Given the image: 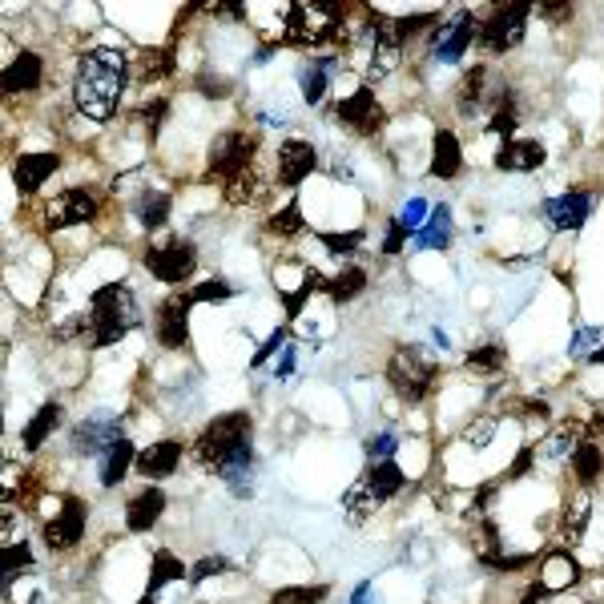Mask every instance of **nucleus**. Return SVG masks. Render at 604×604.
Masks as SVG:
<instances>
[{
	"instance_id": "obj_44",
	"label": "nucleus",
	"mask_w": 604,
	"mask_h": 604,
	"mask_svg": "<svg viewBox=\"0 0 604 604\" xmlns=\"http://www.w3.org/2000/svg\"><path fill=\"white\" fill-rule=\"evenodd\" d=\"M576 439H580V423H564V427H560V431L548 439V447H544V451H548L552 460L572 456V451H576Z\"/></svg>"
},
{
	"instance_id": "obj_14",
	"label": "nucleus",
	"mask_w": 604,
	"mask_h": 604,
	"mask_svg": "<svg viewBox=\"0 0 604 604\" xmlns=\"http://www.w3.org/2000/svg\"><path fill=\"white\" fill-rule=\"evenodd\" d=\"M97 210H101V202H97L89 190L73 186V190L57 194V198L45 206V218H49V230H73V226L93 222V218H97Z\"/></svg>"
},
{
	"instance_id": "obj_51",
	"label": "nucleus",
	"mask_w": 604,
	"mask_h": 604,
	"mask_svg": "<svg viewBox=\"0 0 604 604\" xmlns=\"http://www.w3.org/2000/svg\"><path fill=\"white\" fill-rule=\"evenodd\" d=\"M278 347H286V331H282V327H278V331H274V335H270V339H266V343H262V347L254 351L250 367H262V363H266V359H270V355H274Z\"/></svg>"
},
{
	"instance_id": "obj_19",
	"label": "nucleus",
	"mask_w": 604,
	"mask_h": 604,
	"mask_svg": "<svg viewBox=\"0 0 604 604\" xmlns=\"http://www.w3.org/2000/svg\"><path fill=\"white\" fill-rule=\"evenodd\" d=\"M41 81H45V61H41V53H33V49L17 53V57L5 65V73H0V89H5L9 97H17V93H37Z\"/></svg>"
},
{
	"instance_id": "obj_31",
	"label": "nucleus",
	"mask_w": 604,
	"mask_h": 604,
	"mask_svg": "<svg viewBox=\"0 0 604 604\" xmlns=\"http://www.w3.org/2000/svg\"><path fill=\"white\" fill-rule=\"evenodd\" d=\"M258 194H262V174H258V166H250V170L226 178V186H222V198H226L230 206H250V202H258Z\"/></svg>"
},
{
	"instance_id": "obj_30",
	"label": "nucleus",
	"mask_w": 604,
	"mask_h": 604,
	"mask_svg": "<svg viewBox=\"0 0 604 604\" xmlns=\"http://www.w3.org/2000/svg\"><path fill=\"white\" fill-rule=\"evenodd\" d=\"M451 242V206H431L427 226L415 234V250H443Z\"/></svg>"
},
{
	"instance_id": "obj_43",
	"label": "nucleus",
	"mask_w": 604,
	"mask_h": 604,
	"mask_svg": "<svg viewBox=\"0 0 604 604\" xmlns=\"http://www.w3.org/2000/svg\"><path fill=\"white\" fill-rule=\"evenodd\" d=\"M427 218H431V206H427L423 198H411V202H407V206L395 214V222H399V226H403L411 238H415V234L427 226Z\"/></svg>"
},
{
	"instance_id": "obj_41",
	"label": "nucleus",
	"mask_w": 604,
	"mask_h": 604,
	"mask_svg": "<svg viewBox=\"0 0 604 604\" xmlns=\"http://www.w3.org/2000/svg\"><path fill=\"white\" fill-rule=\"evenodd\" d=\"M504 359H508V347H504V343H484V347H476L464 363H468L472 371H500Z\"/></svg>"
},
{
	"instance_id": "obj_15",
	"label": "nucleus",
	"mask_w": 604,
	"mask_h": 604,
	"mask_svg": "<svg viewBox=\"0 0 604 604\" xmlns=\"http://www.w3.org/2000/svg\"><path fill=\"white\" fill-rule=\"evenodd\" d=\"M315 166H319V149H315L311 141L290 137V141L278 145V186L298 190L302 182L315 174Z\"/></svg>"
},
{
	"instance_id": "obj_25",
	"label": "nucleus",
	"mask_w": 604,
	"mask_h": 604,
	"mask_svg": "<svg viewBox=\"0 0 604 604\" xmlns=\"http://www.w3.org/2000/svg\"><path fill=\"white\" fill-rule=\"evenodd\" d=\"M170 206H174V198L166 190H141L137 202H133V218L145 230H162L170 222Z\"/></svg>"
},
{
	"instance_id": "obj_27",
	"label": "nucleus",
	"mask_w": 604,
	"mask_h": 604,
	"mask_svg": "<svg viewBox=\"0 0 604 604\" xmlns=\"http://www.w3.org/2000/svg\"><path fill=\"white\" fill-rule=\"evenodd\" d=\"M572 476H576L584 488L604 476V447H600L596 439H580V443H576V451H572Z\"/></svg>"
},
{
	"instance_id": "obj_5",
	"label": "nucleus",
	"mask_w": 604,
	"mask_h": 604,
	"mask_svg": "<svg viewBox=\"0 0 604 604\" xmlns=\"http://www.w3.org/2000/svg\"><path fill=\"white\" fill-rule=\"evenodd\" d=\"M387 383L403 403H423L439 383V367L419 347H395L387 363Z\"/></svg>"
},
{
	"instance_id": "obj_18",
	"label": "nucleus",
	"mask_w": 604,
	"mask_h": 604,
	"mask_svg": "<svg viewBox=\"0 0 604 604\" xmlns=\"http://www.w3.org/2000/svg\"><path fill=\"white\" fill-rule=\"evenodd\" d=\"M548 158V149L544 141H532V137H512L500 145V154H496V170L500 174H532L540 170Z\"/></svg>"
},
{
	"instance_id": "obj_10",
	"label": "nucleus",
	"mask_w": 604,
	"mask_h": 604,
	"mask_svg": "<svg viewBox=\"0 0 604 604\" xmlns=\"http://www.w3.org/2000/svg\"><path fill=\"white\" fill-rule=\"evenodd\" d=\"M335 117H339L343 129H351L359 137H375L387 125V109L379 105V97H375L371 85H359L351 97H343L339 109H335Z\"/></svg>"
},
{
	"instance_id": "obj_1",
	"label": "nucleus",
	"mask_w": 604,
	"mask_h": 604,
	"mask_svg": "<svg viewBox=\"0 0 604 604\" xmlns=\"http://www.w3.org/2000/svg\"><path fill=\"white\" fill-rule=\"evenodd\" d=\"M129 81V61L121 49H89L77 61L73 101L89 121H109Z\"/></svg>"
},
{
	"instance_id": "obj_22",
	"label": "nucleus",
	"mask_w": 604,
	"mask_h": 604,
	"mask_svg": "<svg viewBox=\"0 0 604 604\" xmlns=\"http://www.w3.org/2000/svg\"><path fill=\"white\" fill-rule=\"evenodd\" d=\"M431 178L439 182H451L460 170H464V149H460V137L451 129H435V141H431Z\"/></svg>"
},
{
	"instance_id": "obj_61",
	"label": "nucleus",
	"mask_w": 604,
	"mask_h": 604,
	"mask_svg": "<svg viewBox=\"0 0 604 604\" xmlns=\"http://www.w3.org/2000/svg\"><path fill=\"white\" fill-rule=\"evenodd\" d=\"M137 604H158V600H154V596H149V592H145V596H141V600H137Z\"/></svg>"
},
{
	"instance_id": "obj_60",
	"label": "nucleus",
	"mask_w": 604,
	"mask_h": 604,
	"mask_svg": "<svg viewBox=\"0 0 604 604\" xmlns=\"http://www.w3.org/2000/svg\"><path fill=\"white\" fill-rule=\"evenodd\" d=\"M588 363H604V347H600V351H588Z\"/></svg>"
},
{
	"instance_id": "obj_24",
	"label": "nucleus",
	"mask_w": 604,
	"mask_h": 604,
	"mask_svg": "<svg viewBox=\"0 0 604 604\" xmlns=\"http://www.w3.org/2000/svg\"><path fill=\"white\" fill-rule=\"evenodd\" d=\"M61 423H65V407H61L57 399H49V403H45V407H41V411H37V415L25 423V431H21L25 451H37V447H41V443H45V439H49V435L61 427Z\"/></svg>"
},
{
	"instance_id": "obj_40",
	"label": "nucleus",
	"mask_w": 604,
	"mask_h": 604,
	"mask_svg": "<svg viewBox=\"0 0 604 604\" xmlns=\"http://www.w3.org/2000/svg\"><path fill=\"white\" fill-rule=\"evenodd\" d=\"M266 230H270V234H278V238H294V234H302V230H307V222H302V210H298V202H290L286 210L270 214Z\"/></svg>"
},
{
	"instance_id": "obj_48",
	"label": "nucleus",
	"mask_w": 604,
	"mask_h": 604,
	"mask_svg": "<svg viewBox=\"0 0 604 604\" xmlns=\"http://www.w3.org/2000/svg\"><path fill=\"white\" fill-rule=\"evenodd\" d=\"M170 73H174V45H166V49H158V53L145 57V77L162 81V77H170Z\"/></svg>"
},
{
	"instance_id": "obj_46",
	"label": "nucleus",
	"mask_w": 604,
	"mask_h": 604,
	"mask_svg": "<svg viewBox=\"0 0 604 604\" xmlns=\"http://www.w3.org/2000/svg\"><path fill=\"white\" fill-rule=\"evenodd\" d=\"M319 242H323L331 254L347 258V254H355V250L363 246V230H347V234H319Z\"/></svg>"
},
{
	"instance_id": "obj_42",
	"label": "nucleus",
	"mask_w": 604,
	"mask_h": 604,
	"mask_svg": "<svg viewBox=\"0 0 604 604\" xmlns=\"http://www.w3.org/2000/svg\"><path fill=\"white\" fill-rule=\"evenodd\" d=\"M166 113H170V97H149L141 109H137V121L145 125V133H162V125H166Z\"/></svg>"
},
{
	"instance_id": "obj_37",
	"label": "nucleus",
	"mask_w": 604,
	"mask_h": 604,
	"mask_svg": "<svg viewBox=\"0 0 604 604\" xmlns=\"http://www.w3.org/2000/svg\"><path fill=\"white\" fill-rule=\"evenodd\" d=\"M516 125H520V109H516V101H512V93L504 89V93H500V105H496V113H492V121H488V133H496V137H504V141H512V133H516Z\"/></svg>"
},
{
	"instance_id": "obj_6",
	"label": "nucleus",
	"mask_w": 604,
	"mask_h": 604,
	"mask_svg": "<svg viewBox=\"0 0 604 604\" xmlns=\"http://www.w3.org/2000/svg\"><path fill=\"white\" fill-rule=\"evenodd\" d=\"M254 154H258V133L250 129H226L210 141V154H206V170L210 178H234L242 170L254 166Z\"/></svg>"
},
{
	"instance_id": "obj_23",
	"label": "nucleus",
	"mask_w": 604,
	"mask_h": 604,
	"mask_svg": "<svg viewBox=\"0 0 604 604\" xmlns=\"http://www.w3.org/2000/svg\"><path fill=\"white\" fill-rule=\"evenodd\" d=\"M129 468H137V447H133V439L121 435L109 451H101V456H97V480H101V488H117Z\"/></svg>"
},
{
	"instance_id": "obj_58",
	"label": "nucleus",
	"mask_w": 604,
	"mask_h": 604,
	"mask_svg": "<svg viewBox=\"0 0 604 604\" xmlns=\"http://www.w3.org/2000/svg\"><path fill=\"white\" fill-rule=\"evenodd\" d=\"M592 339H596V331H580V335L572 339V347H568V351H572V355H580V351H584V347H588Z\"/></svg>"
},
{
	"instance_id": "obj_16",
	"label": "nucleus",
	"mask_w": 604,
	"mask_h": 604,
	"mask_svg": "<svg viewBox=\"0 0 604 604\" xmlns=\"http://www.w3.org/2000/svg\"><path fill=\"white\" fill-rule=\"evenodd\" d=\"M592 206H596V198H592L588 190H568V194H560V198H548V202L540 206V214H544V222H548L552 230H580V226L588 222Z\"/></svg>"
},
{
	"instance_id": "obj_12",
	"label": "nucleus",
	"mask_w": 604,
	"mask_h": 604,
	"mask_svg": "<svg viewBox=\"0 0 604 604\" xmlns=\"http://www.w3.org/2000/svg\"><path fill=\"white\" fill-rule=\"evenodd\" d=\"M85 520H89V508L77 500V496H65L61 500V508H57V516L45 524V544L53 548V552H69V548H77L81 544V536H85Z\"/></svg>"
},
{
	"instance_id": "obj_21",
	"label": "nucleus",
	"mask_w": 604,
	"mask_h": 604,
	"mask_svg": "<svg viewBox=\"0 0 604 604\" xmlns=\"http://www.w3.org/2000/svg\"><path fill=\"white\" fill-rule=\"evenodd\" d=\"M61 166V154H53V149H41V154H21L17 166H13V182L21 194H37Z\"/></svg>"
},
{
	"instance_id": "obj_2",
	"label": "nucleus",
	"mask_w": 604,
	"mask_h": 604,
	"mask_svg": "<svg viewBox=\"0 0 604 604\" xmlns=\"http://www.w3.org/2000/svg\"><path fill=\"white\" fill-rule=\"evenodd\" d=\"M137 323H141V307L125 282H105L89 294V343L93 347L121 343Z\"/></svg>"
},
{
	"instance_id": "obj_59",
	"label": "nucleus",
	"mask_w": 604,
	"mask_h": 604,
	"mask_svg": "<svg viewBox=\"0 0 604 604\" xmlns=\"http://www.w3.org/2000/svg\"><path fill=\"white\" fill-rule=\"evenodd\" d=\"M540 13H544V17H556V21H560V17H568V13H572V5H540Z\"/></svg>"
},
{
	"instance_id": "obj_57",
	"label": "nucleus",
	"mask_w": 604,
	"mask_h": 604,
	"mask_svg": "<svg viewBox=\"0 0 604 604\" xmlns=\"http://www.w3.org/2000/svg\"><path fill=\"white\" fill-rule=\"evenodd\" d=\"M290 371H294V347L286 343V351H282V359H278V367H274V375H278V379H286Z\"/></svg>"
},
{
	"instance_id": "obj_9",
	"label": "nucleus",
	"mask_w": 604,
	"mask_h": 604,
	"mask_svg": "<svg viewBox=\"0 0 604 604\" xmlns=\"http://www.w3.org/2000/svg\"><path fill=\"white\" fill-rule=\"evenodd\" d=\"M476 41H480V21H476L468 9H460L456 17L443 21V25L435 29V37H431V61H439V65H460Z\"/></svg>"
},
{
	"instance_id": "obj_17",
	"label": "nucleus",
	"mask_w": 604,
	"mask_h": 604,
	"mask_svg": "<svg viewBox=\"0 0 604 604\" xmlns=\"http://www.w3.org/2000/svg\"><path fill=\"white\" fill-rule=\"evenodd\" d=\"M182 456H186V443L182 439H158V443H149L145 451H137V472L149 484H158V480H166V476L178 472Z\"/></svg>"
},
{
	"instance_id": "obj_11",
	"label": "nucleus",
	"mask_w": 604,
	"mask_h": 604,
	"mask_svg": "<svg viewBox=\"0 0 604 604\" xmlns=\"http://www.w3.org/2000/svg\"><path fill=\"white\" fill-rule=\"evenodd\" d=\"M190 307H194V298L186 290H174L158 307V343L166 351H186L190 347Z\"/></svg>"
},
{
	"instance_id": "obj_33",
	"label": "nucleus",
	"mask_w": 604,
	"mask_h": 604,
	"mask_svg": "<svg viewBox=\"0 0 604 604\" xmlns=\"http://www.w3.org/2000/svg\"><path fill=\"white\" fill-rule=\"evenodd\" d=\"M488 65H476V69H468L464 73V81H460V93H456V105H460V113H476L480 105H484V97H488Z\"/></svg>"
},
{
	"instance_id": "obj_50",
	"label": "nucleus",
	"mask_w": 604,
	"mask_h": 604,
	"mask_svg": "<svg viewBox=\"0 0 604 604\" xmlns=\"http://www.w3.org/2000/svg\"><path fill=\"white\" fill-rule=\"evenodd\" d=\"M194 85H198V93H202V97H210V101L230 97V81H226V77H210V73H202Z\"/></svg>"
},
{
	"instance_id": "obj_28",
	"label": "nucleus",
	"mask_w": 604,
	"mask_h": 604,
	"mask_svg": "<svg viewBox=\"0 0 604 604\" xmlns=\"http://www.w3.org/2000/svg\"><path fill=\"white\" fill-rule=\"evenodd\" d=\"M363 480H367V488L375 492V500H379V504H387L391 496H399V492H403V484H407V476L399 472V464H395V460H387V464H371V468L363 472Z\"/></svg>"
},
{
	"instance_id": "obj_35",
	"label": "nucleus",
	"mask_w": 604,
	"mask_h": 604,
	"mask_svg": "<svg viewBox=\"0 0 604 604\" xmlns=\"http://www.w3.org/2000/svg\"><path fill=\"white\" fill-rule=\"evenodd\" d=\"M367 290V270H359V266H343L331 282H327V294L339 302V307H343V302H351V298H359Z\"/></svg>"
},
{
	"instance_id": "obj_53",
	"label": "nucleus",
	"mask_w": 604,
	"mask_h": 604,
	"mask_svg": "<svg viewBox=\"0 0 604 604\" xmlns=\"http://www.w3.org/2000/svg\"><path fill=\"white\" fill-rule=\"evenodd\" d=\"M407 238H411V234H407V230H403V226L391 218V222H387V238H383V254H399Z\"/></svg>"
},
{
	"instance_id": "obj_36",
	"label": "nucleus",
	"mask_w": 604,
	"mask_h": 604,
	"mask_svg": "<svg viewBox=\"0 0 604 604\" xmlns=\"http://www.w3.org/2000/svg\"><path fill=\"white\" fill-rule=\"evenodd\" d=\"M327 596H331L327 584H286L270 592V604H323Z\"/></svg>"
},
{
	"instance_id": "obj_26",
	"label": "nucleus",
	"mask_w": 604,
	"mask_h": 604,
	"mask_svg": "<svg viewBox=\"0 0 604 604\" xmlns=\"http://www.w3.org/2000/svg\"><path fill=\"white\" fill-rule=\"evenodd\" d=\"M335 65H339L335 57H315L311 65H302V73H298V81H302V101H307V105H319V101L327 97Z\"/></svg>"
},
{
	"instance_id": "obj_47",
	"label": "nucleus",
	"mask_w": 604,
	"mask_h": 604,
	"mask_svg": "<svg viewBox=\"0 0 604 604\" xmlns=\"http://www.w3.org/2000/svg\"><path fill=\"white\" fill-rule=\"evenodd\" d=\"M395 447H399L395 435H391V431H379V435L367 439V460H371V464H387V460L395 456Z\"/></svg>"
},
{
	"instance_id": "obj_7",
	"label": "nucleus",
	"mask_w": 604,
	"mask_h": 604,
	"mask_svg": "<svg viewBox=\"0 0 604 604\" xmlns=\"http://www.w3.org/2000/svg\"><path fill=\"white\" fill-rule=\"evenodd\" d=\"M145 270L154 274L166 286H182L194 270H198V246L190 238H166L162 246H149L145 250Z\"/></svg>"
},
{
	"instance_id": "obj_52",
	"label": "nucleus",
	"mask_w": 604,
	"mask_h": 604,
	"mask_svg": "<svg viewBox=\"0 0 604 604\" xmlns=\"http://www.w3.org/2000/svg\"><path fill=\"white\" fill-rule=\"evenodd\" d=\"M532 460H536V447L528 443V447L520 451V456L512 460V468H508V480H524V476L532 472Z\"/></svg>"
},
{
	"instance_id": "obj_39",
	"label": "nucleus",
	"mask_w": 604,
	"mask_h": 604,
	"mask_svg": "<svg viewBox=\"0 0 604 604\" xmlns=\"http://www.w3.org/2000/svg\"><path fill=\"white\" fill-rule=\"evenodd\" d=\"M25 568H33V548H29L25 540H13V544H5V552H0V572H5V580L21 576Z\"/></svg>"
},
{
	"instance_id": "obj_54",
	"label": "nucleus",
	"mask_w": 604,
	"mask_h": 604,
	"mask_svg": "<svg viewBox=\"0 0 604 604\" xmlns=\"http://www.w3.org/2000/svg\"><path fill=\"white\" fill-rule=\"evenodd\" d=\"M520 415H524V419H536V415L544 419V415H548V403H544V399H524V403H520Z\"/></svg>"
},
{
	"instance_id": "obj_4",
	"label": "nucleus",
	"mask_w": 604,
	"mask_h": 604,
	"mask_svg": "<svg viewBox=\"0 0 604 604\" xmlns=\"http://www.w3.org/2000/svg\"><path fill=\"white\" fill-rule=\"evenodd\" d=\"M343 21H347V9L339 5H290L286 25H282V45L315 49V45L339 41Z\"/></svg>"
},
{
	"instance_id": "obj_32",
	"label": "nucleus",
	"mask_w": 604,
	"mask_h": 604,
	"mask_svg": "<svg viewBox=\"0 0 604 604\" xmlns=\"http://www.w3.org/2000/svg\"><path fill=\"white\" fill-rule=\"evenodd\" d=\"M375 508H379V500H375V492L367 488V480L359 476L347 492H343V512H347V524H363L367 516H375Z\"/></svg>"
},
{
	"instance_id": "obj_20",
	"label": "nucleus",
	"mask_w": 604,
	"mask_h": 604,
	"mask_svg": "<svg viewBox=\"0 0 604 604\" xmlns=\"http://www.w3.org/2000/svg\"><path fill=\"white\" fill-rule=\"evenodd\" d=\"M166 492L158 488V484H145L133 500H129V508H125V528L129 532H149L162 516H166Z\"/></svg>"
},
{
	"instance_id": "obj_13",
	"label": "nucleus",
	"mask_w": 604,
	"mask_h": 604,
	"mask_svg": "<svg viewBox=\"0 0 604 604\" xmlns=\"http://www.w3.org/2000/svg\"><path fill=\"white\" fill-rule=\"evenodd\" d=\"M121 415H89L73 427L69 435V447L73 456H101V451H109L117 439H121Z\"/></svg>"
},
{
	"instance_id": "obj_49",
	"label": "nucleus",
	"mask_w": 604,
	"mask_h": 604,
	"mask_svg": "<svg viewBox=\"0 0 604 604\" xmlns=\"http://www.w3.org/2000/svg\"><path fill=\"white\" fill-rule=\"evenodd\" d=\"M226 568H230L226 556H202V560L190 568V584H202V580H210V576H222Z\"/></svg>"
},
{
	"instance_id": "obj_3",
	"label": "nucleus",
	"mask_w": 604,
	"mask_h": 604,
	"mask_svg": "<svg viewBox=\"0 0 604 604\" xmlns=\"http://www.w3.org/2000/svg\"><path fill=\"white\" fill-rule=\"evenodd\" d=\"M254 419L250 411H230V415H218L202 427V435L194 439V460L210 472H222L226 464H234L238 456H250L254 443Z\"/></svg>"
},
{
	"instance_id": "obj_8",
	"label": "nucleus",
	"mask_w": 604,
	"mask_h": 604,
	"mask_svg": "<svg viewBox=\"0 0 604 604\" xmlns=\"http://www.w3.org/2000/svg\"><path fill=\"white\" fill-rule=\"evenodd\" d=\"M528 17H532V5H496L484 21H480V45L488 53H508L524 41L528 33Z\"/></svg>"
},
{
	"instance_id": "obj_56",
	"label": "nucleus",
	"mask_w": 604,
	"mask_h": 604,
	"mask_svg": "<svg viewBox=\"0 0 604 604\" xmlns=\"http://www.w3.org/2000/svg\"><path fill=\"white\" fill-rule=\"evenodd\" d=\"M351 604H379V600H375V584H371V580H363V584L351 592Z\"/></svg>"
},
{
	"instance_id": "obj_55",
	"label": "nucleus",
	"mask_w": 604,
	"mask_h": 604,
	"mask_svg": "<svg viewBox=\"0 0 604 604\" xmlns=\"http://www.w3.org/2000/svg\"><path fill=\"white\" fill-rule=\"evenodd\" d=\"M492 431H496V423H492V419H488V423H480V427H472V431H468L472 447H484V443L492 439Z\"/></svg>"
},
{
	"instance_id": "obj_38",
	"label": "nucleus",
	"mask_w": 604,
	"mask_h": 604,
	"mask_svg": "<svg viewBox=\"0 0 604 604\" xmlns=\"http://www.w3.org/2000/svg\"><path fill=\"white\" fill-rule=\"evenodd\" d=\"M327 282H331V278H323L319 270H307V274H302V286H298L294 294H286V319L294 323V319L302 315V302H307L315 290H327Z\"/></svg>"
},
{
	"instance_id": "obj_45",
	"label": "nucleus",
	"mask_w": 604,
	"mask_h": 604,
	"mask_svg": "<svg viewBox=\"0 0 604 604\" xmlns=\"http://www.w3.org/2000/svg\"><path fill=\"white\" fill-rule=\"evenodd\" d=\"M190 298L194 302H226V298H234V286L226 278H206V282H198L190 290Z\"/></svg>"
},
{
	"instance_id": "obj_34",
	"label": "nucleus",
	"mask_w": 604,
	"mask_h": 604,
	"mask_svg": "<svg viewBox=\"0 0 604 604\" xmlns=\"http://www.w3.org/2000/svg\"><path fill=\"white\" fill-rule=\"evenodd\" d=\"M588 520H592V504L588 500L564 504V512H560V540L564 544H580L584 532H588Z\"/></svg>"
},
{
	"instance_id": "obj_29",
	"label": "nucleus",
	"mask_w": 604,
	"mask_h": 604,
	"mask_svg": "<svg viewBox=\"0 0 604 604\" xmlns=\"http://www.w3.org/2000/svg\"><path fill=\"white\" fill-rule=\"evenodd\" d=\"M174 580H186V564H182L170 548H158V552H154V564H149L145 592L154 596V592H162V588H166V584H174Z\"/></svg>"
}]
</instances>
